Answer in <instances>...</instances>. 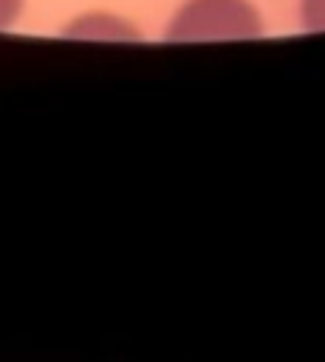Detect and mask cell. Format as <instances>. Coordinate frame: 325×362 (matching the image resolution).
I'll use <instances>...</instances> for the list:
<instances>
[{"instance_id":"1","label":"cell","mask_w":325,"mask_h":362,"mask_svg":"<svg viewBox=\"0 0 325 362\" xmlns=\"http://www.w3.org/2000/svg\"><path fill=\"white\" fill-rule=\"evenodd\" d=\"M263 34V14L252 0H184L167 25L175 42L254 40Z\"/></svg>"},{"instance_id":"2","label":"cell","mask_w":325,"mask_h":362,"mask_svg":"<svg viewBox=\"0 0 325 362\" xmlns=\"http://www.w3.org/2000/svg\"><path fill=\"white\" fill-rule=\"evenodd\" d=\"M68 37H85V40H136L138 34L130 28L127 20L122 17H113V14H85V17H76L68 31Z\"/></svg>"},{"instance_id":"3","label":"cell","mask_w":325,"mask_h":362,"mask_svg":"<svg viewBox=\"0 0 325 362\" xmlns=\"http://www.w3.org/2000/svg\"><path fill=\"white\" fill-rule=\"evenodd\" d=\"M300 23L308 31H325V0H300Z\"/></svg>"},{"instance_id":"4","label":"cell","mask_w":325,"mask_h":362,"mask_svg":"<svg viewBox=\"0 0 325 362\" xmlns=\"http://www.w3.org/2000/svg\"><path fill=\"white\" fill-rule=\"evenodd\" d=\"M23 3H25V0H0V31H3V28H11V25L20 20Z\"/></svg>"}]
</instances>
